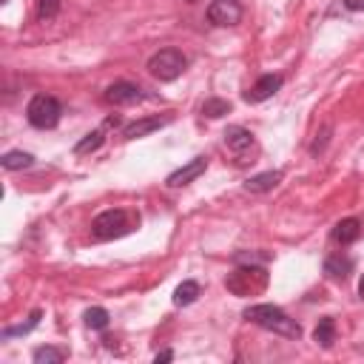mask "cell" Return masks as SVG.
Returning a JSON list of instances; mask_svg holds the SVG:
<instances>
[{
	"label": "cell",
	"instance_id": "6da1fadb",
	"mask_svg": "<svg viewBox=\"0 0 364 364\" xmlns=\"http://www.w3.org/2000/svg\"><path fill=\"white\" fill-rule=\"evenodd\" d=\"M248 322H254V324H259V327H265V330H271V333H276V336H282V339H290V341H296V339H302V324L296 322V319H290L282 307H276V305H251V307H245V313H242Z\"/></svg>",
	"mask_w": 364,
	"mask_h": 364
},
{
	"label": "cell",
	"instance_id": "7a4b0ae2",
	"mask_svg": "<svg viewBox=\"0 0 364 364\" xmlns=\"http://www.w3.org/2000/svg\"><path fill=\"white\" fill-rule=\"evenodd\" d=\"M137 225H140V214L125 211V208H108V211H103V214L94 217V222H91V237L100 239V242L120 239V237L131 234Z\"/></svg>",
	"mask_w": 364,
	"mask_h": 364
},
{
	"label": "cell",
	"instance_id": "3957f363",
	"mask_svg": "<svg viewBox=\"0 0 364 364\" xmlns=\"http://www.w3.org/2000/svg\"><path fill=\"white\" fill-rule=\"evenodd\" d=\"M268 271L265 265H237V271H231L225 276V288L234 293V296H259L268 290Z\"/></svg>",
	"mask_w": 364,
	"mask_h": 364
},
{
	"label": "cell",
	"instance_id": "277c9868",
	"mask_svg": "<svg viewBox=\"0 0 364 364\" xmlns=\"http://www.w3.org/2000/svg\"><path fill=\"white\" fill-rule=\"evenodd\" d=\"M60 117H63V106H60V100L52 97V94H35V97L29 100V106H26V120H29V125H35V128H40V131L57 128Z\"/></svg>",
	"mask_w": 364,
	"mask_h": 364
},
{
	"label": "cell",
	"instance_id": "5b68a950",
	"mask_svg": "<svg viewBox=\"0 0 364 364\" xmlns=\"http://www.w3.org/2000/svg\"><path fill=\"white\" fill-rule=\"evenodd\" d=\"M186 66H188V60L179 49H159L148 60V74L154 80H159V83H171V80H176L182 72H186Z\"/></svg>",
	"mask_w": 364,
	"mask_h": 364
},
{
	"label": "cell",
	"instance_id": "8992f818",
	"mask_svg": "<svg viewBox=\"0 0 364 364\" xmlns=\"http://www.w3.org/2000/svg\"><path fill=\"white\" fill-rule=\"evenodd\" d=\"M205 18L211 26H220V29L237 26L242 21V4L239 0H211Z\"/></svg>",
	"mask_w": 364,
	"mask_h": 364
},
{
	"label": "cell",
	"instance_id": "52a82bcc",
	"mask_svg": "<svg viewBox=\"0 0 364 364\" xmlns=\"http://www.w3.org/2000/svg\"><path fill=\"white\" fill-rule=\"evenodd\" d=\"M142 97H145L142 89L134 86V83H128V80L111 83V86L106 89V94H103V100H106L108 106H131V103H140Z\"/></svg>",
	"mask_w": 364,
	"mask_h": 364
},
{
	"label": "cell",
	"instance_id": "ba28073f",
	"mask_svg": "<svg viewBox=\"0 0 364 364\" xmlns=\"http://www.w3.org/2000/svg\"><path fill=\"white\" fill-rule=\"evenodd\" d=\"M205 171H208V157H194L188 165L176 168V171L165 179V186H168V188H182V186H188V182L200 179Z\"/></svg>",
	"mask_w": 364,
	"mask_h": 364
},
{
	"label": "cell",
	"instance_id": "9c48e42d",
	"mask_svg": "<svg viewBox=\"0 0 364 364\" xmlns=\"http://www.w3.org/2000/svg\"><path fill=\"white\" fill-rule=\"evenodd\" d=\"M282 74H262L248 91H245V100L248 103H265V100H271L279 89H282Z\"/></svg>",
	"mask_w": 364,
	"mask_h": 364
},
{
	"label": "cell",
	"instance_id": "30bf717a",
	"mask_svg": "<svg viewBox=\"0 0 364 364\" xmlns=\"http://www.w3.org/2000/svg\"><path fill=\"white\" fill-rule=\"evenodd\" d=\"M171 120H174L171 114H165V117H142V120H134V123H128V125L123 128V137H125V140H140V137H148V134H154V131L165 128Z\"/></svg>",
	"mask_w": 364,
	"mask_h": 364
},
{
	"label": "cell",
	"instance_id": "8fae6325",
	"mask_svg": "<svg viewBox=\"0 0 364 364\" xmlns=\"http://www.w3.org/2000/svg\"><path fill=\"white\" fill-rule=\"evenodd\" d=\"M279 182H282V171H262L245 182V191L248 194H268L279 186Z\"/></svg>",
	"mask_w": 364,
	"mask_h": 364
},
{
	"label": "cell",
	"instance_id": "7c38bea8",
	"mask_svg": "<svg viewBox=\"0 0 364 364\" xmlns=\"http://www.w3.org/2000/svg\"><path fill=\"white\" fill-rule=\"evenodd\" d=\"M358 237H361V220H356V217H347V220L336 222V228H333V242H339V245H353Z\"/></svg>",
	"mask_w": 364,
	"mask_h": 364
},
{
	"label": "cell",
	"instance_id": "4fadbf2b",
	"mask_svg": "<svg viewBox=\"0 0 364 364\" xmlns=\"http://www.w3.org/2000/svg\"><path fill=\"white\" fill-rule=\"evenodd\" d=\"M225 145H228L234 154H242V151H248V148L254 145V134H251L245 125H231V128L225 131Z\"/></svg>",
	"mask_w": 364,
	"mask_h": 364
},
{
	"label": "cell",
	"instance_id": "5bb4252c",
	"mask_svg": "<svg viewBox=\"0 0 364 364\" xmlns=\"http://www.w3.org/2000/svg\"><path fill=\"white\" fill-rule=\"evenodd\" d=\"M350 271H353V259H350V256L330 254V256L324 259V273H327L330 279H347Z\"/></svg>",
	"mask_w": 364,
	"mask_h": 364
},
{
	"label": "cell",
	"instance_id": "9a60e30c",
	"mask_svg": "<svg viewBox=\"0 0 364 364\" xmlns=\"http://www.w3.org/2000/svg\"><path fill=\"white\" fill-rule=\"evenodd\" d=\"M200 293H203L200 282L186 279V282H182V285L174 290V305H176V307H188V305H194V302L200 299Z\"/></svg>",
	"mask_w": 364,
	"mask_h": 364
},
{
	"label": "cell",
	"instance_id": "2e32d148",
	"mask_svg": "<svg viewBox=\"0 0 364 364\" xmlns=\"http://www.w3.org/2000/svg\"><path fill=\"white\" fill-rule=\"evenodd\" d=\"M313 341H316L319 347H324V350L333 347V341H336V322H333L330 316L319 319V324H316V330H313Z\"/></svg>",
	"mask_w": 364,
	"mask_h": 364
},
{
	"label": "cell",
	"instance_id": "e0dca14e",
	"mask_svg": "<svg viewBox=\"0 0 364 364\" xmlns=\"http://www.w3.org/2000/svg\"><path fill=\"white\" fill-rule=\"evenodd\" d=\"M0 165L6 171H23V168H32L35 165V157L29 151H6L0 157Z\"/></svg>",
	"mask_w": 364,
	"mask_h": 364
},
{
	"label": "cell",
	"instance_id": "ac0fdd59",
	"mask_svg": "<svg viewBox=\"0 0 364 364\" xmlns=\"http://www.w3.org/2000/svg\"><path fill=\"white\" fill-rule=\"evenodd\" d=\"M32 358H35V364H60V361L69 358V350H66V347H52V344H46V347H38V350L32 353Z\"/></svg>",
	"mask_w": 364,
	"mask_h": 364
},
{
	"label": "cell",
	"instance_id": "d6986e66",
	"mask_svg": "<svg viewBox=\"0 0 364 364\" xmlns=\"http://www.w3.org/2000/svg\"><path fill=\"white\" fill-rule=\"evenodd\" d=\"M103 142H106V131H103V128H97V131L86 134V137L74 145V154H91V151H97Z\"/></svg>",
	"mask_w": 364,
	"mask_h": 364
},
{
	"label": "cell",
	"instance_id": "ffe728a7",
	"mask_svg": "<svg viewBox=\"0 0 364 364\" xmlns=\"http://www.w3.org/2000/svg\"><path fill=\"white\" fill-rule=\"evenodd\" d=\"M83 319H86V327H91V330H106L111 324V316L106 307H89Z\"/></svg>",
	"mask_w": 364,
	"mask_h": 364
},
{
	"label": "cell",
	"instance_id": "44dd1931",
	"mask_svg": "<svg viewBox=\"0 0 364 364\" xmlns=\"http://www.w3.org/2000/svg\"><path fill=\"white\" fill-rule=\"evenodd\" d=\"M40 319H43V310H35L32 316H29V322H23V324H18V327H6L4 330V339H15V336H29L38 324H40Z\"/></svg>",
	"mask_w": 364,
	"mask_h": 364
},
{
	"label": "cell",
	"instance_id": "7402d4cb",
	"mask_svg": "<svg viewBox=\"0 0 364 364\" xmlns=\"http://www.w3.org/2000/svg\"><path fill=\"white\" fill-rule=\"evenodd\" d=\"M60 6H63V0H38V21L40 23H49L60 15Z\"/></svg>",
	"mask_w": 364,
	"mask_h": 364
},
{
	"label": "cell",
	"instance_id": "603a6c76",
	"mask_svg": "<svg viewBox=\"0 0 364 364\" xmlns=\"http://www.w3.org/2000/svg\"><path fill=\"white\" fill-rule=\"evenodd\" d=\"M203 114L211 117V120L225 117V114H231V103H228V100H220V97H211V100L203 103Z\"/></svg>",
	"mask_w": 364,
	"mask_h": 364
},
{
	"label": "cell",
	"instance_id": "cb8c5ba5",
	"mask_svg": "<svg viewBox=\"0 0 364 364\" xmlns=\"http://www.w3.org/2000/svg\"><path fill=\"white\" fill-rule=\"evenodd\" d=\"M234 262H237V265H268V262H271V254L239 251V254H234Z\"/></svg>",
	"mask_w": 364,
	"mask_h": 364
},
{
	"label": "cell",
	"instance_id": "d4e9b609",
	"mask_svg": "<svg viewBox=\"0 0 364 364\" xmlns=\"http://www.w3.org/2000/svg\"><path fill=\"white\" fill-rule=\"evenodd\" d=\"M330 134H333V125H330V123H327V125H322V131L316 134V140H313V145H310V157H319V154L324 151V145H327Z\"/></svg>",
	"mask_w": 364,
	"mask_h": 364
},
{
	"label": "cell",
	"instance_id": "484cf974",
	"mask_svg": "<svg viewBox=\"0 0 364 364\" xmlns=\"http://www.w3.org/2000/svg\"><path fill=\"white\" fill-rule=\"evenodd\" d=\"M347 12H364V0H341Z\"/></svg>",
	"mask_w": 364,
	"mask_h": 364
},
{
	"label": "cell",
	"instance_id": "4316f807",
	"mask_svg": "<svg viewBox=\"0 0 364 364\" xmlns=\"http://www.w3.org/2000/svg\"><path fill=\"white\" fill-rule=\"evenodd\" d=\"M171 358H174V350H162V353H157V356H154V361H157V364H159V361H171Z\"/></svg>",
	"mask_w": 364,
	"mask_h": 364
},
{
	"label": "cell",
	"instance_id": "83f0119b",
	"mask_svg": "<svg viewBox=\"0 0 364 364\" xmlns=\"http://www.w3.org/2000/svg\"><path fill=\"white\" fill-rule=\"evenodd\" d=\"M358 296L364 299V276H361V282H358Z\"/></svg>",
	"mask_w": 364,
	"mask_h": 364
},
{
	"label": "cell",
	"instance_id": "f1b7e54d",
	"mask_svg": "<svg viewBox=\"0 0 364 364\" xmlns=\"http://www.w3.org/2000/svg\"><path fill=\"white\" fill-rule=\"evenodd\" d=\"M186 4H197V0H186Z\"/></svg>",
	"mask_w": 364,
	"mask_h": 364
},
{
	"label": "cell",
	"instance_id": "f546056e",
	"mask_svg": "<svg viewBox=\"0 0 364 364\" xmlns=\"http://www.w3.org/2000/svg\"><path fill=\"white\" fill-rule=\"evenodd\" d=\"M4 4H9V0H4Z\"/></svg>",
	"mask_w": 364,
	"mask_h": 364
}]
</instances>
